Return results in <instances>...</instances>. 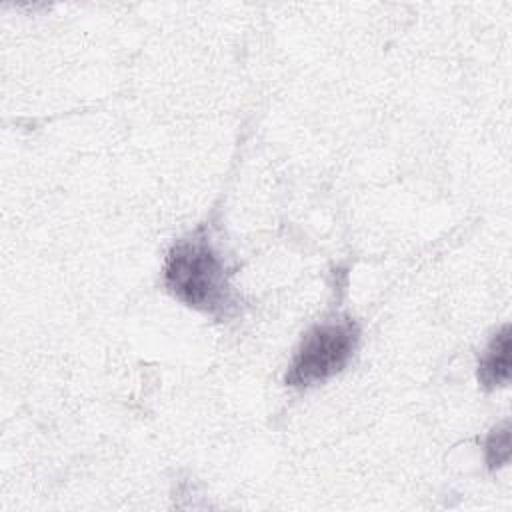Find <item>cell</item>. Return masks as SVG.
Segmentation results:
<instances>
[{
    "label": "cell",
    "mask_w": 512,
    "mask_h": 512,
    "mask_svg": "<svg viewBox=\"0 0 512 512\" xmlns=\"http://www.w3.org/2000/svg\"><path fill=\"white\" fill-rule=\"evenodd\" d=\"M162 282L176 300L216 320L240 314V296L204 226L172 244L164 260Z\"/></svg>",
    "instance_id": "cell-1"
},
{
    "label": "cell",
    "mask_w": 512,
    "mask_h": 512,
    "mask_svg": "<svg viewBox=\"0 0 512 512\" xmlns=\"http://www.w3.org/2000/svg\"><path fill=\"white\" fill-rule=\"evenodd\" d=\"M360 334V324L350 316L314 324L294 350L284 384L290 388H310L340 374L354 358Z\"/></svg>",
    "instance_id": "cell-2"
},
{
    "label": "cell",
    "mask_w": 512,
    "mask_h": 512,
    "mask_svg": "<svg viewBox=\"0 0 512 512\" xmlns=\"http://www.w3.org/2000/svg\"><path fill=\"white\" fill-rule=\"evenodd\" d=\"M478 382L486 390L502 388L510 382V324H504L480 354Z\"/></svg>",
    "instance_id": "cell-3"
},
{
    "label": "cell",
    "mask_w": 512,
    "mask_h": 512,
    "mask_svg": "<svg viewBox=\"0 0 512 512\" xmlns=\"http://www.w3.org/2000/svg\"><path fill=\"white\" fill-rule=\"evenodd\" d=\"M484 460L490 470H498L510 462V422L504 420L492 428L484 442Z\"/></svg>",
    "instance_id": "cell-4"
}]
</instances>
